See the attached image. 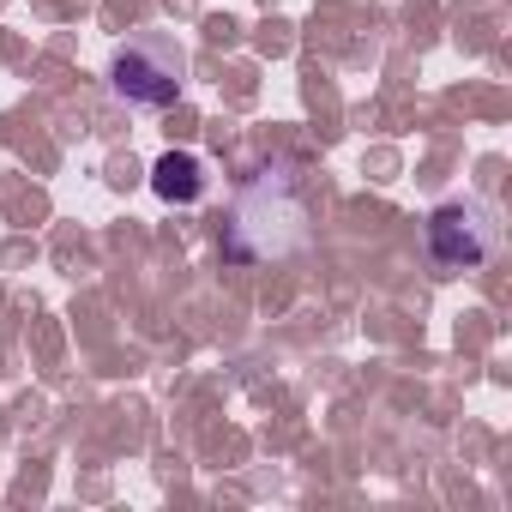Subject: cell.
Masks as SVG:
<instances>
[{
	"instance_id": "6da1fadb",
	"label": "cell",
	"mask_w": 512,
	"mask_h": 512,
	"mask_svg": "<svg viewBox=\"0 0 512 512\" xmlns=\"http://www.w3.org/2000/svg\"><path fill=\"white\" fill-rule=\"evenodd\" d=\"M314 241V193L308 175L296 163H266L253 169V181L235 193L229 217H223V260L235 266H266V260H290Z\"/></svg>"
},
{
	"instance_id": "7a4b0ae2",
	"label": "cell",
	"mask_w": 512,
	"mask_h": 512,
	"mask_svg": "<svg viewBox=\"0 0 512 512\" xmlns=\"http://www.w3.org/2000/svg\"><path fill=\"white\" fill-rule=\"evenodd\" d=\"M109 85H115V97H127L139 109H169L181 97V85H187V55H181L175 37L145 31V37H133V43L115 49Z\"/></svg>"
},
{
	"instance_id": "3957f363",
	"label": "cell",
	"mask_w": 512,
	"mask_h": 512,
	"mask_svg": "<svg viewBox=\"0 0 512 512\" xmlns=\"http://www.w3.org/2000/svg\"><path fill=\"white\" fill-rule=\"evenodd\" d=\"M500 247V223L482 199H452L428 211V253L440 272H476L494 260Z\"/></svg>"
},
{
	"instance_id": "277c9868",
	"label": "cell",
	"mask_w": 512,
	"mask_h": 512,
	"mask_svg": "<svg viewBox=\"0 0 512 512\" xmlns=\"http://www.w3.org/2000/svg\"><path fill=\"white\" fill-rule=\"evenodd\" d=\"M151 187H157V199H169V205H193V199L205 193V163L187 157V151H169V157H157Z\"/></svg>"
}]
</instances>
